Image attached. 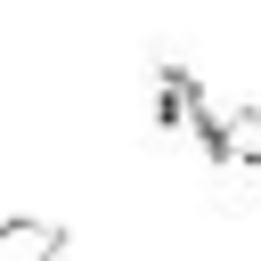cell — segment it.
Listing matches in <instances>:
<instances>
[{
  "label": "cell",
  "mask_w": 261,
  "mask_h": 261,
  "mask_svg": "<svg viewBox=\"0 0 261 261\" xmlns=\"http://www.w3.org/2000/svg\"><path fill=\"white\" fill-rule=\"evenodd\" d=\"M65 228L57 220H0V261H57Z\"/></svg>",
  "instance_id": "obj_2"
},
{
  "label": "cell",
  "mask_w": 261,
  "mask_h": 261,
  "mask_svg": "<svg viewBox=\"0 0 261 261\" xmlns=\"http://www.w3.org/2000/svg\"><path fill=\"white\" fill-rule=\"evenodd\" d=\"M204 147L220 163H261V106H237V114H204Z\"/></svg>",
  "instance_id": "obj_1"
}]
</instances>
